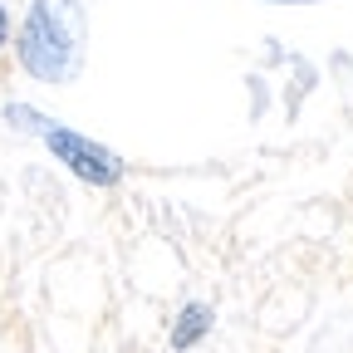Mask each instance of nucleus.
Returning <instances> with one entry per match:
<instances>
[{"instance_id": "f03ea898", "label": "nucleus", "mask_w": 353, "mask_h": 353, "mask_svg": "<svg viewBox=\"0 0 353 353\" xmlns=\"http://www.w3.org/2000/svg\"><path fill=\"white\" fill-rule=\"evenodd\" d=\"M10 123L39 132L44 148H50V152L79 176V182H88V187H118V182H123V157H118L113 148L83 138V132H74V128H54L50 118H39L34 108H10Z\"/></svg>"}, {"instance_id": "39448f33", "label": "nucleus", "mask_w": 353, "mask_h": 353, "mask_svg": "<svg viewBox=\"0 0 353 353\" xmlns=\"http://www.w3.org/2000/svg\"><path fill=\"white\" fill-rule=\"evenodd\" d=\"M270 6H314V0H270Z\"/></svg>"}, {"instance_id": "7ed1b4c3", "label": "nucleus", "mask_w": 353, "mask_h": 353, "mask_svg": "<svg viewBox=\"0 0 353 353\" xmlns=\"http://www.w3.org/2000/svg\"><path fill=\"white\" fill-rule=\"evenodd\" d=\"M206 334H211V304H187L182 319L172 324V348L187 353V348H196Z\"/></svg>"}, {"instance_id": "20e7f679", "label": "nucleus", "mask_w": 353, "mask_h": 353, "mask_svg": "<svg viewBox=\"0 0 353 353\" xmlns=\"http://www.w3.org/2000/svg\"><path fill=\"white\" fill-rule=\"evenodd\" d=\"M6 34H10V15H6V6H0V50H6Z\"/></svg>"}, {"instance_id": "f257e3e1", "label": "nucleus", "mask_w": 353, "mask_h": 353, "mask_svg": "<svg viewBox=\"0 0 353 353\" xmlns=\"http://www.w3.org/2000/svg\"><path fill=\"white\" fill-rule=\"evenodd\" d=\"M83 0H34L15 39L20 64L44 83H69L83 69Z\"/></svg>"}]
</instances>
